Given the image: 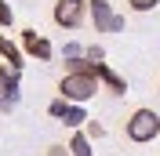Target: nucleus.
Here are the masks:
<instances>
[{
    "label": "nucleus",
    "instance_id": "f257e3e1",
    "mask_svg": "<svg viewBox=\"0 0 160 156\" xmlns=\"http://www.w3.org/2000/svg\"><path fill=\"white\" fill-rule=\"evenodd\" d=\"M124 134H128V142H135V145H149L153 138H160V113L157 109H135L128 120H124Z\"/></svg>",
    "mask_w": 160,
    "mask_h": 156
},
{
    "label": "nucleus",
    "instance_id": "f03ea898",
    "mask_svg": "<svg viewBox=\"0 0 160 156\" xmlns=\"http://www.w3.org/2000/svg\"><path fill=\"white\" fill-rule=\"evenodd\" d=\"M98 91H102V84H98L95 73H66V76L58 80V98H66V102H73V105L91 102Z\"/></svg>",
    "mask_w": 160,
    "mask_h": 156
},
{
    "label": "nucleus",
    "instance_id": "7ed1b4c3",
    "mask_svg": "<svg viewBox=\"0 0 160 156\" xmlns=\"http://www.w3.org/2000/svg\"><path fill=\"white\" fill-rule=\"evenodd\" d=\"M51 18L58 29H80L88 22V0H55Z\"/></svg>",
    "mask_w": 160,
    "mask_h": 156
},
{
    "label": "nucleus",
    "instance_id": "20e7f679",
    "mask_svg": "<svg viewBox=\"0 0 160 156\" xmlns=\"http://www.w3.org/2000/svg\"><path fill=\"white\" fill-rule=\"evenodd\" d=\"M88 15L95 22V33H120L124 29V15L113 11L109 0H88Z\"/></svg>",
    "mask_w": 160,
    "mask_h": 156
},
{
    "label": "nucleus",
    "instance_id": "39448f33",
    "mask_svg": "<svg viewBox=\"0 0 160 156\" xmlns=\"http://www.w3.org/2000/svg\"><path fill=\"white\" fill-rule=\"evenodd\" d=\"M18 105V73L0 66V113H11Z\"/></svg>",
    "mask_w": 160,
    "mask_h": 156
},
{
    "label": "nucleus",
    "instance_id": "423d86ee",
    "mask_svg": "<svg viewBox=\"0 0 160 156\" xmlns=\"http://www.w3.org/2000/svg\"><path fill=\"white\" fill-rule=\"evenodd\" d=\"M22 51H26V55H33L37 62H51V55H55L51 40H44L37 29H22Z\"/></svg>",
    "mask_w": 160,
    "mask_h": 156
},
{
    "label": "nucleus",
    "instance_id": "0eeeda50",
    "mask_svg": "<svg viewBox=\"0 0 160 156\" xmlns=\"http://www.w3.org/2000/svg\"><path fill=\"white\" fill-rule=\"evenodd\" d=\"M95 76H98V84L109 91V95H128V80L120 76L113 66H106V62H95Z\"/></svg>",
    "mask_w": 160,
    "mask_h": 156
},
{
    "label": "nucleus",
    "instance_id": "6e6552de",
    "mask_svg": "<svg viewBox=\"0 0 160 156\" xmlns=\"http://www.w3.org/2000/svg\"><path fill=\"white\" fill-rule=\"evenodd\" d=\"M0 58H4V66L8 69H15V73H22V51H18V44H11L8 37H0Z\"/></svg>",
    "mask_w": 160,
    "mask_h": 156
},
{
    "label": "nucleus",
    "instance_id": "1a4fd4ad",
    "mask_svg": "<svg viewBox=\"0 0 160 156\" xmlns=\"http://www.w3.org/2000/svg\"><path fill=\"white\" fill-rule=\"evenodd\" d=\"M88 113H84V105H73V102H69V105H66V116H62V124H66V127H73V131H80V127H84V124H88Z\"/></svg>",
    "mask_w": 160,
    "mask_h": 156
},
{
    "label": "nucleus",
    "instance_id": "9d476101",
    "mask_svg": "<svg viewBox=\"0 0 160 156\" xmlns=\"http://www.w3.org/2000/svg\"><path fill=\"white\" fill-rule=\"evenodd\" d=\"M69 156H95V149H91V138L84 134V131H77V134L69 138Z\"/></svg>",
    "mask_w": 160,
    "mask_h": 156
},
{
    "label": "nucleus",
    "instance_id": "9b49d317",
    "mask_svg": "<svg viewBox=\"0 0 160 156\" xmlns=\"http://www.w3.org/2000/svg\"><path fill=\"white\" fill-rule=\"evenodd\" d=\"M62 58L73 62V58H88V47H80V44H66L62 47Z\"/></svg>",
    "mask_w": 160,
    "mask_h": 156
},
{
    "label": "nucleus",
    "instance_id": "f8f14e48",
    "mask_svg": "<svg viewBox=\"0 0 160 156\" xmlns=\"http://www.w3.org/2000/svg\"><path fill=\"white\" fill-rule=\"evenodd\" d=\"M157 4H160V0H128V7H131V11H138V15H146V11H153Z\"/></svg>",
    "mask_w": 160,
    "mask_h": 156
},
{
    "label": "nucleus",
    "instance_id": "ddd939ff",
    "mask_svg": "<svg viewBox=\"0 0 160 156\" xmlns=\"http://www.w3.org/2000/svg\"><path fill=\"white\" fill-rule=\"evenodd\" d=\"M66 105H69L66 98H55V102H51V105H48V113H51V116H55V120H62V116H66Z\"/></svg>",
    "mask_w": 160,
    "mask_h": 156
},
{
    "label": "nucleus",
    "instance_id": "4468645a",
    "mask_svg": "<svg viewBox=\"0 0 160 156\" xmlns=\"http://www.w3.org/2000/svg\"><path fill=\"white\" fill-rule=\"evenodd\" d=\"M84 134H88V138H102V134H106V127H102L98 120H88V124H84Z\"/></svg>",
    "mask_w": 160,
    "mask_h": 156
},
{
    "label": "nucleus",
    "instance_id": "2eb2a0df",
    "mask_svg": "<svg viewBox=\"0 0 160 156\" xmlns=\"http://www.w3.org/2000/svg\"><path fill=\"white\" fill-rule=\"evenodd\" d=\"M11 22H15V11L8 0H0V26H11Z\"/></svg>",
    "mask_w": 160,
    "mask_h": 156
},
{
    "label": "nucleus",
    "instance_id": "dca6fc26",
    "mask_svg": "<svg viewBox=\"0 0 160 156\" xmlns=\"http://www.w3.org/2000/svg\"><path fill=\"white\" fill-rule=\"evenodd\" d=\"M88 58H91V62H102V58H106V47L91 44V47H88Z\"/></svg>",
    "mask_w": 160,
    "mask_h": 156
},
{
    "label": "nucleus",
    "instance_id": "f3484780",
    "mask_svg": "<svg viewBox=\"0 0 160 156\" xmlns=\"http://www.w3.org/2000/svg\"><path fill=\"white\" fill-rule=\"evenodd\" d=\"M44 156H69V149H66V145H48Z\"/></svg>",
    "mask_w": 160,
    "mask_h": 156
}]
</instances>
